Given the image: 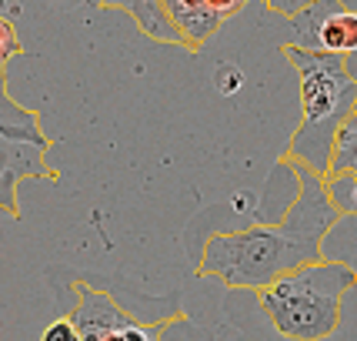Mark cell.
<instances>
[{
	"instance_id": "cell-4",
	"label": "cell",
	"mask_w": 357,
	"mask_h": 341,
	"mask_svg": "<svg viewBox=\"0 0 357 341\" xmlns=\"http://www.w3.org/2000/svg\"><path fill=\"white\" fill-rule=\"evenodd\" d=\"M47 151H50V140L40 131V114L20 108L3 80V211L10 217H20L17 184L24 177L57 181V170L44 161Z\"/></svg>"
},
{
	"instance_id": "cell-10",
	"label": "cell",
	"mask_w": 357,
	"mask_h": 341,
	"mask_svg": "<svg viewBox=\"0 0 357 341\" xmlns=\"http://www.w3.org/2000/svg\"><path fill=\"white\" fill-rule=\"evenodd\" d=\"M327 191H331V201L337 204L344 215L357 217V177H331Z\"/></svg>"
},
{
	"instance_id": "cell-3",
	"label": "cell",
	"mask_w": 357,
	"mask_h": 341,
	"mask_svg": "<svg viewBox=\"0 0 357 341\" xmlns=\"http://www.w3.org/2000/svg\"><path fill=\"white\" fill-rule=\"evenodd\" d=\"M354 288V268L324 258L284 275L261 291H250V305L274 341H337L344 301Z\"/></svg>"
},
{
	"instance_id": "cell-6",
	"label": "cell",
	"mask_w": 357,
	"mask_h": 341,
	"mask_svg": "<svg viewBox=\"0 0 357 341\" xmlns=\"http://www.w3.org/2000/svg\"><path fill=\"white\" fill-rule=\"evenodd\" d=\"M70 318L80 328L84 341H160L164 325H140L117 301L91 284H77V301Z\"/></svg>"
},
{
	"instance_id": "cell-1",
	"label": "cell",
	"mask_w": 357,
	"mask_h": 341,
	"mask_svg": "<svg viewBox=\"0 0 357 341\" xmlns=\"http://www.w3.org/2000/svg\"><path fill=\"white\" fill-rule=\"evenodd\" d=\"M291 168L297 174V201L287 208V215L274 224L257 221L241 231L214 234L201 251L197 278H218L231 291H261L304 264L324 261L321 245L344 211L331 201L321 174L301 164Z\"/></svg>"
},
{
	"instance_id": "cell-15",
	"label": "cell",
	"mask_w": 357,
	"mask_h": 341,
	"mask_svg": "<svg viewBox=\"0 0 357 341\" xmlns=\"http://www.w3.org/2000/svg\"><path fill=\"white\" fill-rule=\"evenodd\" d=\"M7 3V0H3ZM57 7H80V3H100V0H54Z\"/></svg>"
},
{
	"instance_id": "cell-14",
	"label": "cell",
	"mask_w": 357,
	"mask_h": 341,
	"mask_svg": "<svg viewBox=\"0 0 357 341\" xmlns=\"http://www.w3.org/2000/svg\"><path fill=\"white\" fill-rule=\"evenodd\" d=\"M267 3H271L274 10H280V14L294 17L297 10H304V7H307V3H314V0H267ZM344 3H347L351 10H357V0H344Z\"/></svg>"
},
{
	"instance_id": "cell-7",
	"label": "cell",
	"mask_w": 357,
	"mask_h": 341,
	"mask_svg": "<svg viewBox=\"0 0 357 341\" xmlns=\"http://www.w3.org/2000/svg\"><path fill=\"white\" fill-rule=\"evenodd\" d=\"M160 3L171 17V24L177 27V34L184 37L187 50H201L224 27V20L214 14V7L207 0H160Z\"/></svg>"
},
{
	"instance_id": "cell-12",
	"label": "cell",
	"mask_w": 357,
	"mask_h": 341,
	"mask_svg": "<svg viewBox=\"0 0 357 341\" xmlns=\"http://www.w3.org/2000/svg\"><path fill=\"white\" fill-rule=\"evenodd\" d=\"M214 84H218V91L224 94V97H231V94H237L244 87V71L234 67V64H224L218 74H214Z\"/></svg>"
},
{
	"instance_id": "cell-2",
	"label": "cell",
	"mask_w": 357,
	"mask_h": 341,
	"mask_svg": "<svg viewBox=\"0 0 357 341\" xmlns=\"http://www.w3.org/2000/svg\"><path fill=\"white\" fill-rule=\"evenodd\" d=\"M280 50L301 80V91H297L301 124L280 161L301 164L327 181L337 131L357 108V74L351 71V57L321 54V50L294 44H284Z\"/></svg>"
},
{
	"instance_id": "cell-9",
	"label": "cell",
	"mask_w": 357,
	"mask_h": 341,
	"mask_svg": "<svg viewBox=\"0 0 357 341\" xmlns=\"http://www.w3.org/2000/svg\"><path fill=\"white\" fill-rule=\"evenodd\" d=\"M331 177H357V108H354V114L344 121L341 131H337L327 181H331Z\"/></svg>"
},
{
	"instance_id": "cell-8",
	"label": "cell",
	"mask_w": 357,
	"mask_h": 341,
	"mask_svg": "<svg viewBox=\"0 0 357 341\" xmlns=\"http://www.w3.org/2000/svg\"><path fill=\"white\" fill-rule=\"evenodd\" d=\"M100 7H114V10H124L140 31L147 34L157 44H181L184 47V37L177 34V27L171 24V17L164 10L160 0H100Z\"/></svg>"
},
{
	"instance_id": "cell-13",
	"label": "cell",
	"mask_w": 357,
	"mask_h": 341,
	"mask_svg": "<svg viewBox=\"0 0 357 341\" xmlns=\"http://www.w3.org/2000/svg\"><path fill=\"white\" fill-rule=\"evenodd\" d=\"M0 31H3V71H7V61H10L14 54H20L24 47H20V41H17V34H14V24H10V17H3Z\"/></svg>"
},
{
	"instance_id": "cell-5",
	"label": "cell",
	"mask_w": 357,
	"mask_h": 341,
	"mask_svg": "<svg viewBox=\"0 0 357 341\" xmlns=\"http://www.w3.org/2000/svg\"><path fill=\"white\" fill-rule=\"evenodd\" d=\"M291 24L294 37L287 44L337 57L357 54V10H351L344 0H314L291 17Z\"/></svg>"
},
{
	"instance_id": "cell-11",
	"label": "cell",
	"mask_w": 357,
	"mask_h": 341,
	"mask_svg": "<svg viewBox=\"0 0 357 341\" xmlns=\"http://www.w3.org/2000/svg\"><path fill=\"white\" fill-rule=\"evenodd\" d=\"M40 341H84V338H80V328L74 325V318L67 314V318L50 321L44 328V335H40Z\"/></svg>"
}]
</instances>
